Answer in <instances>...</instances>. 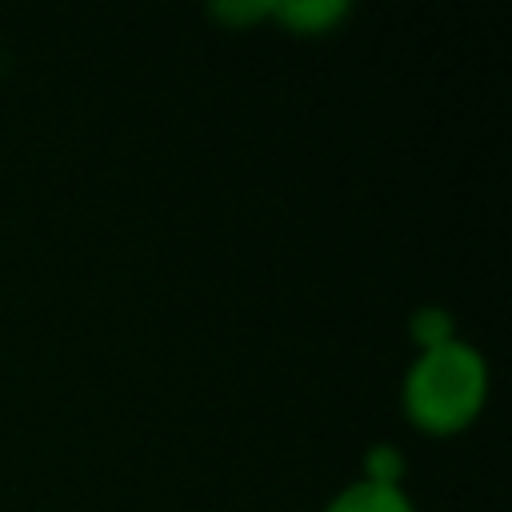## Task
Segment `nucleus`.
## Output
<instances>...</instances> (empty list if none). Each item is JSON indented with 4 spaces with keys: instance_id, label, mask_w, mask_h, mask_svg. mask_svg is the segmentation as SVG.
<instances>
[{
    "instance_id": "obj_2",
    "label": "nucleus",
    "mask_w": 512,
    "mask_h": 512,
    "mask_svg": "<svg viewBox=\"0 0 512 512\" xmlns=\"http://www.w3.org/2000/svg\"><path fill=\"white\" fill-rule=\"evenodd\" d=\"M348 16H352L348 0H268V24L300 40L332 36Z\"/></svg>"
},
{
    "instance_id": "obj_1",
    "label": "nucleus",
    "mask_w": 512,
    "mask_h": 512,
    "mask_svg": "<svg viewBox=\"0 0 512 512\" xmlns=\"http://www.w3.org/2000/svg\"><path fill=\"white\" fill-rule=\"evenodd\" d=\"M488 396H492V364L464 336L412 352L396 388L404 424L432 440H452L468 432L484 416Z\"/></svg>"
},
{
    "instance_id": "obj_4",
    "label": "nucleus",
    "mask_w": 512,
    "mask_h": 512,
    "mask_svg": "<svg viewBox=\"0 0 512 512\" xmlns=\"http://www.w3.org/2000/svg\"><path fill=\"white\" fill-rule=\"evenodd\" d=\"M404 332H408V340H412L416 352L436 348V344H448V340L460 336V332H456V316H452V308H444V304H416V308L408 312Z\"/></svg>"
},
{
    "instance_id": "obj_6",
    "label": "nucleus",
    "mask_w": 512,
    "mask_h": 512,
    "mask_svg": "<svg viewBox=\"0 0 512 512\" xmlns=\"http://www.w3.org/2000/svg\"><path fill=\"white\" fill-rule=\"evenodd\" d=\"M208 16L216 24H224V28L248 32V28L268 24V0H212L208 4Z\"/></svg>"
},
{
    "instance_id": "obj_5",
    "label": "nucleus",
    "mask_w": 512,
    "mask_h": 512,
    "mask_svg": "<svg viewBox=\"0 0 512 512\" xmlns=\"http://www.w3.org/2000/svg\"><path fill=\"white\" fill-rule=\"evenodd\" d=\"M408 468L412 460L396 440H372L360 456V480H372V484H404Z\"/></svg>"
},
{
    "instance_id": "obj_3",
    "label": "nucleus",
    "mask_w": 512,
    "mask_h": 512,
    "mask_svg": "<svg viewBox=\"0 0 512 512\" xmlns=\"http://www.w3.org/2000/svg\"><path fill=\"white\" fill-rule=\"evenodd\" d=\"M320 512H420L408 484H372V480H348L340 484Z\"/></svg>"
}]
</instances>
